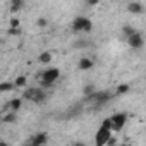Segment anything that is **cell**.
Listing matches in <instances>:
<instances>
[{"label":"cell","instance_id":"obj_1","mask_svg":"<svg viewBox=\"0 0 146 146\" xmlns=\"http://www.w3.org/2000/svg\"><path fill=\"white\" fill-rule=\"evenodd\" d=\"M58 78H60V70H58L57 67H48V69H45V70L41 72V78H40L41 88H43V90L52 88V86L57 83Z\"/></svg>","mask_w":146,"mask_h":146},{"label":"cell","instance_id":"obj_2","mask_svg":"<svg viewBox=\"0 0 146 146\" xmlns=\"http://www.w3.org/2000/svg\"><path fill=\"white\" fill-rule=\"evenodd\" d=\"M23 98L24 100H29L36 105H41L46 98H48V93L43 90V88H28L24 93H23Z\"/></svg>","mask_w":146,"mask_h":146},{"label":"cell","instance_id":"obj_3","mask_svg":"<svg viewBox=\"0 0 146 146\" xmlns=\"http://www.w3.org/2000/svg\"><path fill=\"white\" fill-rule=\"evenodd\" d=\"M70 29H72V33H74V35H81V33H91V31H93V23H91L88 17H83V16H79V17H76L74 21H72V24H70Z\"/></svg>","mask_w":146,"mask_h":146},{"label":"cell","instance_id":"obj_4","mask_svg":"<svg viewBox=\"0 0 146 146\" xmlns=\"http://www.w3.org/2000/svg\"><path fill=\"white\" fill-rule=\"evenodd\" d=\"M110 98H112V95L107 93V91H93L91 95L84 96V102H83V103H93L96 108H100V107H103L107 102H110Z\"/></svg>","mask_w":146,"mask_h":146},{"label":"cell","instance_id":"obj_5","mask_svg":"<svg viewBox=\"0 0 146 146\" xmlns=\"http://www.w3.org/2000/svg\"><path fill=\"white\" fill-rule=\"evenodd\" d=\"M110 120H112V127H110V131H112V132H120V131L124 129L125 122H127V113H124V112L113 113V115L110 117Z\"/></svg>","mask_w":146,"mask_h":146},{"label":"cell","instance_id":"obj_6","mask_svg":"<svg viewBox=\"0 0 146 146\" xmlns=\"http://www.w3.org/2000/svg\"><path fill=\"white\" fill-rule=\"evenodd\" d=\"M127 45H129L132 50H139V48H143V45H144V38H143V35H141L139 31L132 33L131 36H127Z\"/></svg>","mask_w":146,"mask_h":146},{"label":"cell","instance_id":"obj_7","mask_svg":"<svg viewBox=\"0 0 146 146\" xmlns=\"http://www.w3.org/2000/svg\"><path fill=\"white\" fill-rule=\"evenodd\" d=\"M112 134H113V132H112L108 127H105V125H100V129H98V132H96V137H95V143H96V146H105L107 139H108Z\"/></svg>","mask_w":146,"mask_h":146},{"label":"cell","instance_id":"obj_8","mask_svg":"<svg viewBox=\"0 0 146 146\" xmlns=\"http://www.w3.org/2000/svg\"><path fill=\"white\" fill-rule=\"evenodd\" d=\"M83 110H84V103H76V105H72V107L67 110V113H65V120H70V119L81 115Z\"/></svg>","mask_w":146,"mask_h":146},{"label":"cell","instance_id":"obj_9","mask_svg":"<svg viewBox=\"0 0 146 146\" xmlns=\"http://www.w3.org/2000/svg\"><path fill=\"white\" fill-rule=\"evenodd\" d=\"M28 143L33 144V146H43V144L48 143V136H46V132H38V134H35Z\"/></svg>","mask_w":146,"mask_h":146},{"label":"cell","instance_id":"obj_10","mask_svg":"<svg viewBox=\"0 0 146 146\" xmlns=\"http://www.w3.org/2000/svg\"><path fill=\"white\" fill-rule=\"evenodd\" d=\"M23 107V98H12L11 102L5 103V112L7 110H12V112H19Z\"/></svg>","mask_w":146,"mask_h":146},{"label":"cell","instance_id":"obj_11","mask_svg":"<svg viewBox=\"0 0 146 146\" xmlns=\"http://www.w3.org/2000/svg\"><path fill=\"white\" fill-rule=\"evenodd\" d=\"M143 11H144V7L139 2H131L127 5V12H131V14H143Z\"/></svg>","mask_w":146,"mask_h":146},{"label":"cell","instance_id":"obj_12","mask_svg":"<svg viewBox=\"0 0 146 146\" xmlns=\"http://www.w3.org/2000/svg\"><path fill=\"white\" fill-rule=\"evenodd\" d=\"M93 60L90 58V57H83L81 60H79V64H78V67L81 69V70H90V69H93Z\"/></svg>","mask_w":146,"mask_h":146},{"label":"cell","instance_id":"obj_13","mask_svg":"<svg viewBox=\"0 0 146 146\" xmlns=\"http://www.w3.org/2000/svg\"><path fill=\"white\" fill-rule=\"evenodd\" d=\"M23 7H24V0H12V2H11V9H9V11H11L12 14H17Z\"/></svg>","mask_w":146,"mask_h":146},{"label":"cell","instance_id":"obj_14","mask_svg":"<svg viewBox=\"0 0 146 146\" xmlns=\"http://www.w3.org/2000/svg\"><path fill=\"white\" fill-rule=\"evenodd\" d=\"M16 120H17V112H12V110H7V113L2 119V122H5V124H14Z\"/></svg>","mask_w":146,"mask_h":146},{"label":"cell","instance_id":"obj_15","mask_svg":"<svg viewBox=\"0 0 146 146\" xmlns=\"http://www.w3.org/2000/svg\"><path fill=\"white\" fill-rule=\"evenodd\" d=\"M52 58H53V55H52L50 52H41V53L38 55V62H40V64H50Z\"/></svg>","mask_w":146,"mask_h":146},{"label":"cell","instance_id":"obj_16","mask_svg":"<svg viewBox=\"0 0 146 146\" xmlns=\"http://www.w3.org/2000/svg\"><path fill=\"white\" fill-rule=\"evenodd\" d=\"M16 86H14V83H11V81H5V83H0V93H7V91H12Z\"/></svg>","mask_w":146,"mask_h":146},{"label":"cell","instance_id":"obj_17","mask_svg":"<svg viewBox=\"0 0 146 146\" xmlns=\"http://www.w3.org/2000/svg\"><path fill=\"white\" fill-rule=\"evenodd\" d=\"M26 83H28L26 76H17V78H16V81H14V86H16V88H24V86H26Z\"/></svg>","mask_w":146,"mask_h":146},{"label":"cell","instance_id":"obj_18","mask_svg":"<svg viewBox=\"0 0 146 146\" xmlns=\"http://www.w3.org/2000/svg\"><path fill=\"white\" fill-rule=\"evenodd\" d=\"M7 35L9 36H21L23 35V28L19 26V28H9L7 29Z\"/></svg>","mask_w":146,"mask_h":146},{"label":"cell","instance_id":"obj_19","mask_svg":"<svg viewBox=\"0 0 146 146\" xmlns=\"http://www.w3.org/2000/svg\"><path fill=\"white\" fill-rule=\"evenodd\" d=\"M136 31H137V29H136V28H132V26H129V24H125V26L122 28V33H124V36H125V38H127V36H131V35H132V33H136Z\"/></svg>","mask_w":146,"mask_h":146},{"label":"cell","instance_id":"obj_20","mask_svg":"<svg viewBox=\"0 0 146 146\" xmlns=\"http://www.w3.org/2000/svg\"><path fill=\"white\" fill-rule=\"evenodd\" d=\"M91 45V41L90 40H78L76 43H74V46L76 48H86V46H90Z\"/></svg>","mask_w":146,"mask_h":146},{"label":"cell","instance_id":"obj_21","mask_svg":"<svg viewBox=\"0 0 146 146\" xmlns=\"http://www.w3.org/2000/svg\"><path fill=\"white\" fill-rule=\"evenodd\" d=\"M129 90H131L129 84H119V86H117V95H125Z\"/></svg>","mask_w":146,"mask_h":146},{"label":"cell","instance_id":"obj_22","mask_svg":"<svg viewBox=\"0 0 146 146\" xmlns=\"http://www.w3.org/2000/svg\"><path fill=\"white\" fill-rule=\"evenodd\" d=\"M93 91H96V88H95V84H86V86L83 88V93H84V96H88V95H91Z\"/></svg>","mask_w":146,"mask_h":146},{"label":"cell","instance_id":"obj_23","mask_svg":"<svg viewBox=\"0 0 146 146\" xmlns=\"http://www.w3.org/2000/svg\"><path fill=\"white\" fill-rule=\"evenodd\" d=\"M36 26H38V28H46V26H48V21H46L45 17H40V19L36 21Z\"/></svg>","mask_w":146,"mask_h":146},{"label":"cell","instance_id":"obj_24","mask_svg":"<svg viewBox=\"0 0 146 146\" xmlns=\"http://www.w3.org/2000/svg\"><path fill=\"white\" fill-rule=\"evenodd\" d=\"M9 24H11V28H19V19H17V17H12V19L9 21Z\"/></svg>","mask_w":146,"mask_h":146},{"label":"cell","instance_id":"obj_25","mask_svg":"<svg viewBox=\"0 0 146 146\" xmlns=\"http://www.w3.org/2000/svg\"><path fill=\"white\" fill-rule=\"evenodd\" d=\"M102 125H105V127H108V129H110V127H112V120H110V117H108V119H105V120L102 122Z\"/></svg>","mask_w":146,"mask_h":146},{"label":"cell","instance_id":"obj_26","mask_svg":"<svg viewBox=\"0 0 146 146\" xmlns=\"http://www.w3.org/2000/svg\"><path fill=\"white\" fill-rule=\"evenodd\" d=\"M98 2H100V0H86V4H88V5H96Z\"/></svg>","mask_w":146,"mask_h":146},{"label":"cell","instance_id":"obj_27","mask_svg":"<svg viewBox=\"0 0 146 146\" xmlns=\"http://www.w3.org/2000/svg\"><path fill=\"white\" fill-rule=\"evenodd\" d=\"M0 43H4V40H2V38H0Z\"/></svg>","mask_w":146,"mask_h":146},{"label":"cell","instance_id":"obj_28","mask_svg":"<svg viewBox=\"0 0 146 146\" xmlns=\"http://www.w3.org/2000/svg\"><path fill=\"white\" fill-rule=\"evenodd\" d=\"M115 2H117V0H115Z\"/></svg>","mask_w":146,"mask_h":146}]
</instances>
